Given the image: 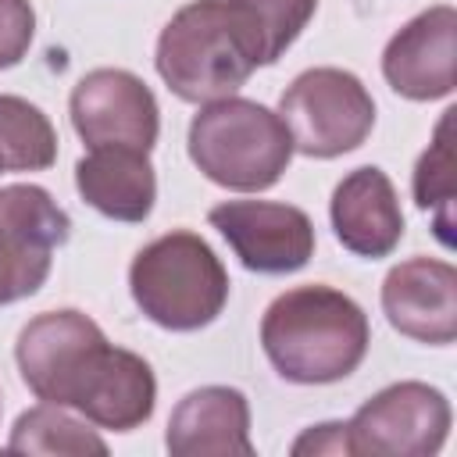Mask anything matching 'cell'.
I'll use <instances>...</instances> for the list:
<instances>
[{"instance_id":"6da1fadb","label":"cell","mask_w":457,"mask_h":457,"mask_svg":"<svg viewBox=\"0 0 457 457\" xmlns=\"http://www.w3.org/2000/svg\"><path fill=\"white\" fill-rule=\"evenodd\" d=\"M154 64L179 100L211 104L236 96L257 68L275 61L246 0H189L161 29Z\"/></svg>"},{"instance_id":"7a4b0ae2","label":"cell","mask_w":457,"mask_h":457,"mask_svg":"<svg viewBox=\"0 0 457 457\" xmlns=\"http://www.w3.org/2000/svg\"><path fill=\"white\" fill-rule=\"evenodd\" d=\"M368 314L343 289L307 282L278 293L261 318L271 368L296 386H328L353 375L368 353Z\"/></svg>"},{"instance_id":"3957f363","label":"cell","mask_w":457,"mask_h":457,"mask_svg":"<svg viewBox=\"0 0 457 457\" xmlns=\"http://www.w3.org/2000/svg\"><path fill=\"white\" fill-rule=\"evenodd\" d=\"M189 161L221 189H271L293 161L286 121L257 100L221 96L204 104L189 121Z\"/></svg>"},{"instance_id":"277c9868","label":"cell","mask_w":457,"mask_h":457,"mask_svg":"<svg viewBox=\"0 0 457 457\" xmlns=\"http://www.w3.org/2000/svg\"><path fill=\"white\" fill-rule=\"evenodd\" d=\"M136 307L168 332H196L228 303V271L211 243L189 228L164 232L129 264Z\"/></svg>"},{"instance_id":"5b68a950","label":"cell","mask_w":457,"mask_h":457,"mask_svg":"<svg viewBox=\"0 0 457 457\" xmlns=\"http://www.w3.org/2000/svg\"><path fill=\"white\" fill-rule=\"evenodd\" d=\"M278 118L289 129L293 150L303 157L332 161L357 150L375 129V100L353 71L343 68H307L300 71L282 100Z\"/></svg>"},{"instance_id":"8992f818","label":"cell","mask_w":457,"mask_h":457,"mask_svg":"<svg viewBox=\"0 0 457 457\" xmlns=\"http://www.w3.org/2000/svg\"><path fill=\"white\" fill-rule=\"evenodd\" d=\"M107 346H111L107 336L89 314L64 307V311L36 314L18 332L14 361H18L21 382L32 389L36 400L75 411Z\"/></svg>"},{"instance_id":"52a82bcc","label":"cell","mask_w":457,"mask_h":457,"mask_svg":"<svg viewBox=\"0 0 457 457\" xmlns=\"http://www.w3.org/2000/svg\"><path fill=\"white\" fill-rule=\"evenodd\" d=\"M450 400L428 382H393L357 407L346 421L350 453L364 457H428L450 436Z\"/></svg>"},{"instance_id":"ba28073f","label":"cell","mask_w":457,"mask_h":457,"mask_svg":"<svg viewBox=\"0 0 457 457\" xmlns=\"http://www.w3.org/2000/svg\"><path fill=\"white\" fill-rule=\"evenodd\" d=\"M68 236L71 218L43 186H0V307L39 293Z\"/></svg>"},{"instance_id":"9c48e42d","label":"cell","mask_w":457,"mask_h":457,"mask_svg":"<svg viewBox=\"0 0 457 457\" xmlns=\"http://www.w3.org/2000/svg\"><path fill=\"white\" fill-rule=\"evenodd\" d=\"M71 125L79 139L93 146H132L154 150L161 132V111L150 86L125 68L86 71L68 100Z\"/></svg>"},{"instance_id":"30bf717a","label":"cell","mask_w":457,"mask_h":457,"mask_svg":"<svg viewBox=\"0 0 457 457\" xmlns=\"http://www.w3.org/2000/svg\"><path fill=\"white\" fill-rule=\"evenodd\" d=\"M243 268L257 275H289L314 257V221L307 211L275 200H221L207 211Z\"/></svg>"},{"instance_id":"8fae6325","label":"cell","mask_w":457,"mask_h":457,"mask_svg":"<svg viewBox=\"0 0 457 457\" xmlns=\"http://www.w3.org/2000/svg\"><path fill=\"white\" fill-rule=\"evenodd\" d=\"M382 75L407 100H439L457 82V11L436 4L414 14L382 50Z\"/></svg>"},{"instance_id":"7c38bea8","label":"cell","mask_w":457,"mask_h":457,"mask_svg":"<svg viewBox=\"0 0 457 457\" xmlns=\"http://www.w3.org/2000/svg\"><path fill=\"white\" fill-rule=\"evenodd\" d=\"M386 321L425 346H450L457 339V271L450 261L407 257L382 278Z\"/></svg>"},{"instance_id":"4fadbf2b","label":"cell","mask_w":457,"mask_h":457,"mask_svg":"<svg viewBox=\"0 0 457 457\" xmlns=\"http://www.w3.org/2000/svg\"><path fill=\"white\" fill-rule=\"evenodd\" d=\"M328 218L343 250L368 261L389 257L403 239V211L396 186L375 164L353 168L339 179L328 200Z\"/></svg>"},{"instance_id":"5bb4252c","label":"cell","mask_w":457,"mask_h":457,"mask_svg":"<svg viewBox=\"0 0 457 457\" xmlns=\"http://www.w3.org/2000/svg\"><path fill=\"white\" fill-rule=\"evenodd\" d=\"M171 457H250V403L232 386H200L186 393L164 432Z\"/></svg>"},{"instance_id":"9a60e30c","label":"cell","mask_w":457,"mask_h":457,"mask_svg":"<svg viewBox=\"0 0 457 457\" xmlns=\"http://www.w3.org/2000/svg\"><path fill=\"white\" fill-rule=\"evenodd\" d=\"M79 196L114 221H143L157 200V175L146 150L132 146H93L75 164Z\"/></svg>"},{"instance_id":"2e32d148","label":"cell","mask_w":457,"mask_h":457,"mask_svg":"<svg viewBox=\"0 0 457 457\" xmlns=\"http://www.w3.org/2000/svg\"><path fill=\"white\" fill-rule=\"evenodd\" d=\"M154 403H157L154 368L139 353L111 346L100 368L93 371L86 393L79 396L75 411L96 428L132 432L154 414Z\"/></svg>"},{"instance_id":"e0dca14e","label":"cell","mask_w":457,"mask_h":457,"mask_svg":"<svg viewBox=\"0 0 457 457\" xmlns=\"http://www.w3.org/2000/svg\"><path fill=\"white\" fill-rule=\"evenodd\" d=\"M7 446L14 453H68V457L107 453V443L89 428V421L68 414L57 403H39L18 414Z\"/></svg>"},{"instance_id":"ac0fdd59","label":"cell","mask_w":457,"mask_h":457,"mask_svg":"<svg viewBox=\"0 0 457 457\" xmlns=\"http://www.w3.org/2000/svg\"><path fill=\"white\" fill-rule=\"evenodd\" d=\"M0 161L4 171H43L57 161V132L50 118L11 93H0Z\"/></svg>"},{"instance_id":"d6986e66","label":"cell","mask_w":457,"mask_h":457,"mask_svg":"<svg viewBox=\"0 0 457 457\" xmlns=\"http://www.w3.org/2000/svg\"><path fill=\"white\" fill-rule=\"evenodd\" d=\"M453 107L443 111L428 150L418 157L414 175H411V189H414V204L428 214H436V236L443 246H453V232H450V214H453V146H450V125H453Z\"/></svg>"},{"instance_id":"ffe728a7","label":"cell","mask_w":457,"mask_h":457,"mask_svg":"<svg viewBox=\"0 0 457 457\" xmlns=\"http://www.w3.org/2000/svg\"><path fill=\"white\" fill-rule=\"evenodd\" d=\"M246 4L268 36L271 61H278L289 50V43L307 29V21L318 11V0H246Z\"/></svg>"},{"instance_id":"44dd1931","label":"cell","mask_w":457,"mask_h":457,"mask_svg":"<svg viewBox=\"0 0 457 457\" xmlns=\"http://www.w3.org/2000/svg\"><path fill=\"white\" fill-rule=\"evenodd\" d=\"M36 36V11L29 0H0V71L14 68Z\"/></svg>"},{"instance_id":"7402d4cb","label":"cell","mask_w":457,"mask_h":457,"mask_svg":"<svg viewBox=\"0 0 457 457\" xmlns=\"http://www.w3.org/2000/svg\"><path fill=\"white\" fill-rule=\"evenodd\" d=\"M293 453H350V436H346V421H325V425H311L296 443Z\"/></svg>"},{"instance_id":"603a6c76","label":"cell","mask_w":457,"mask_h":457,"mask_svg":"<svg viewBox=\"0 0 457 457\" xmlns=\"http://www.w3.org/2000/svg\"><path fill=\"white\" fill-rule=\"evenodd\" d=\"M0 171H4V161H0Z\"/></svg>"}]
</instances>
